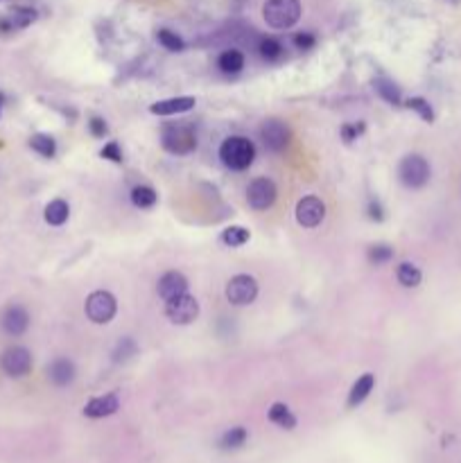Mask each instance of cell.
I'll return each mask as SVG.
<instances>
[{
	"instance_id": "6da1fadb",
	"label": "cell",
	"mask_w": 461,
	"mask_h": 463,
	"mask_svg": "<svg viewBox=\"0 0 461 463\" xmlns=\"http://www.w3.org/2000/svg\"><path fill=\"white\" fill-rule=\"evenodd\" d=\"M301 0H267L262 7V16L274 30H289L301 18Z\"/></svg>"
},
{
	"instance_id": "7a4b0ae2",
	"label": "cell",
	"mask_w": 461,
	"mask_h": 463,
	"mask_svg": "<svg viewBox=\"0 0 461 463\" xmlns=\"http://www.w3.org/2000/svg\"><path fill=\"white\" fill-rule=\"evenodd\" d=\"M220 159L229 170H247L251 168L253 159H256V147L244 136H231L226 138L220 147Z\"/></svg>"
},
{
	"instance_id": "3957f363",
	"label": "cell",
	"mask_w": 461,
	"mask_h": 463,
	"mask_svg": "<svg viewBox=\"0 0 461 463\" xmlns=\"http://www.w3.org/2000/svg\"><path fill=\"white\" fill-rule=\"evenodd\" d=\"M398 177H401L403 186L419 190L428 184L432 177L430 163L425 161L421 154H410V156H405L401 161V165H398Z\"/></svg>"
},
{
	"instance_id": "277c9868",
	"label": "cell",
	"mask_w": 461,
	"mask_h": 463,
	"mask_svg": "<svg viewBox=\"0 0 461 463\" xmlns=\"http://www.w3.org/2000/svg\"><path fill=\"white\" fill-rule=\"evenodd\" d=\"M84 312H86L88 319L93 323H97V325L108 323L118 312L115 296L111 292H104V289H97V292H93L86 298Z\"/></svg>"
},
{
	"instance_id": "5b68a950",
	"label": "cell",
	"mask_w": 461,
	"mask_h": 463,
	"mask_svg": "<svg viewBox=\"0 0 461 463\" xmlns=\"http://www.w3.org/2000/svg\"><path fill=\"white\" fill-rule=\"evenodd\" d=\"M161 143L170 154H190L197 147V136L193 133L190 127L175 124V127H165V129H163Z\"/></svg>"
},
{
	"instance_id": "8992f818",
	"label": "cell",
	"mask_w": 461,
	"mask_h": 463,
	"mask_svg": "<svg viewBox=\"0 0 461 463\" xmlns=\"http://www.w3.org/2000/svg\"><path fill=\"white\" fill-rule=\"evenodd\" d=\"M256 296H258V283L249 274L233 276L229 280V285H226V298L233 305H249L256 301Z\"/></svg>"
},
{
	"instance_id": "52a82bcc",
	"label": "cell",
	"mask_w": 461,
	"mask_h": 463,
	"mask_svg": "<svg viewBox=\"0 0 461 463\" xmlns=\"http://www.w3.org/2000/svg\"><path fill=\"white\" fill-rule=\"evenodd\" d=\"M165 314H168V319H170L172 323L188 325V323H193L197 316H199V303H197L195 296H190V294L186 292V294H181V296H177V298H172V301H168Z\"/></svg>"
},
{
	"instance_id": "ba28073f",
	"label": "cell",
	"mask_w": 461,
	"mask_h": 463,
	"mask_svg": "<svg viewBox=\"0 0 461 463\" xmlns=\"http://www.w3.org/2000/svg\"><path fill=\"white\" fill-rule=\"evenodd\" d=\"M0 366L9 377H23L32 371V352L23 346H12L3 352Z\"/></svg>"
},
{
	"instance_id": "9c48e42d",
	"label": "cell",
	"mask_w": 461,
	"mask_h": 463,
	"mask_svg": "<svg viewBox=\"0 0 461 463\" xmlns=\"http://www.w3.org/2000/svg\"><path fill=\"white\" fill-rule=\"evenodd\" d=\"M278 197V190H276V184L267 177H260L256 179L253 184L249 186L247 190V199H249V206L256 208V211H267V208L274 206Z\"/></svg>"
},
{
	"instance_id": "30bf717a",
	"label": "cell",
	"mask_w": 461,
	"mask_h": 463,
	"mask_svg": "<svg viewBox=\"0 0 461 463\" xmlns=\"http://www.w3.org/2000/svg\"><path fill=\"white\" fill-rule=\"evenodd\" d=\"M260 140L269 152H283L289 145V127L276 117L265 120L260 127Z\"/></svg>"
},
{
	"instance_id": "8fae6325",
	"label": "cell",
	"mask_w": 461,
	"mask_h": 463,
	"mask_svg": "<svg viewBox=\"0 0 461 463\" xmlns=\"http://www.w3.org/2000/svg\"><path fill=\"white\" fill-rule=\"evenodd\" d=\"M325 217V206L319 197H303L296 204V222L305 226V229H314L319 226Z\"/></svg>"
},
{
	"instance_id": "7c38bea8",
	"label": "cell",
	"mask_w": 461,
	"mask_h": 463,
	"mask_svg": "<svg viewBox=\"0 0 461 463\" xmlns=\"http://www.w3.org/2000/svg\"><path fill=\"white\" fill-rule=\"evenodd\" d=\"M0 325L7 334L12 337H21V334L30 328V314L23 305H9L3 312V319H0Z\"/></svg>"
},
{
	"instance_id": "4fadbf2b",
	"label": "cell",
	"mask_w": 461,
	"mask_h": 463,
	"mask_svg": "<svg viewBox=\"0 0 461 463\" xmlns=\"http://www.w3.org/2000/svg\"><path fill=\"white\" fill-rule=\"evenodd\" d=\"M186 292H188V280L184 274H179V271H168V274L159 280V296L165 303Z\"/></svg>"
},
{
	"instance_id": "5bb4252c",
	"label": "cell",
	"mask_w": 461,
	"mask_h": 463,
	"mask_svg": "<svg viewBox=\"0 0 461 463\" xmlns=\"http://www.w3.org/2000/svg\"><path fill=\"white\" fill-rule=\"evenodd\" d=\"M118 407H120V400H118L115 393H104L99 398H93L86 407H84V416L88 419H106V416H111L118 412Z\"/></svg>"
},
{
	"instance_id": "9a60e30c",
	"label": "cell",
	"mask_w": 461,
	"mask_h": 463,
	"mask_svg": "<svg viewBox=\"0 0 461 463\" xmlns=\"http://www.w3.org/2000/svg\"><path fill=\"white\" fill-rule=\"evenodd\" d=\"M195 97H170L161 99V102L152 104L149 111L154 115H175V113H186L190 108H195Z\"/></svg>"
},
{
	"instance_id": "2e32d148",
	"label": "cell",
	"mask_w": 461,
	"mask_h": 463,
	"mask_svg": "<svg viewBox=\"0 0 461 463\" xmlns=\"http://www.w3.org/2000/svg\"><path fill=\"white\" fill-rule=\"evenodd\" d=\"M48 377L52 384L57 387H68L75 380V364L68 357H57L48 366Z\"/></svg>"
},
{
	"instance_id": "e0dca14e",
	"label": "cell",
	"mask_w": 461,
	"mask_h": 463,
	"mask_svg": "<svg viewBox=\"0 0 461 463\" xmlns=\"http://www.w3.org/2000/svg\"><path fill=\"white\" fill-rule=\"evenodd\" d=\"M375 387V375L373 373H364L362 377H357V382L353 384L350 393H348V407H357L369 398V393L373 391Z\"/></svg>"
},
{
	"instance_id": "ac0fdd59",
	"label": "cell",
	"mask_w": 461,
	"mask_h": 463,
	"mask_svg": "<svg viewBox=\"0 0 461 463\" xmlns=\"http://www.w3.org/2000/svg\"><path fill=\"white\" fill-rule=\"evenodd\" d=\"M68 215H70V208L68 204L63 202V199H54V202H50L48 206H45V222H48L50 226H61L68 222Z\"/></svg>"
},
{
	"instance_id": "d6986e66",
	"label": "cell",
	"mask_w": 461,
	"mask_h": 463,
	"mask_svg": "<svg viewBox=\"0 0 461 463\" xmlns=\"http://www.w3.org/2000/svg\"><path fill=\"white\" fill-rule=\"evenodd\" d=\"M34 21H36L34 9L18 7V9H14V12L7 16V21H0V27H5V30H18V27H27Z\"/></svg>"
},
{
	"instance_id": "ffe728a7",
	"label": "cell",
	"mask_w": 461,
	"mask_h": 463,
	"mask_svg": "<svg viewBox=\"0 0 461 463\" xmlns=\"http://www.w3.org/2000/svg\"><path fill=\"white\" fill-rule=\"evenodd\" d=\"M269 421L274 423V425H278V428H283V430H294V428H296L294 414L289 412L287 405H283V403H274V405H271Z\"/></svg>"
},
{
	"instance_id": "44dd1931",
	"label": "cell",
	"mask_w": 461,
	"mask_h": 463,
	"mask_svg": "<svg viewBox=\"0 0 461 463\" xmlns=\"http://www.w3.org/2000/svg\"><path fill=\"white\" fill-rule=\"evenodd\" d=\"M217 66H220V70L226 72V75H235V72H240L244 68V54L240 50H224L220 54Z\"/></svg>"
},
{
	"instance_id": "7402d4cb",
	"label": "cell",
	"mask_w": 461,
	"mask_h": 463,
	"mask_svg": "<svg viewBox=\"0 0 461 463\" xmlns=\"http://www.w3.org/2000/svg\"><path fill=\"white\" fill-rule=\"evenodd\" d=\"M396 276H398V283H401L403 287H419L421 278H423L421 269L416 265H412V262H403V265H398Z\"/></svg>"
},
{
	"instance_id": "603a6c76",
	"label": "cell",
	"mask_w": 461,
	"mask_h": 463,
	"mask_svg": "<svg viewBox=\"0 0 461 463\" xmlns=\"http://www.w3.org/2000/svg\"><path fill=\"white\" fill-rule=\"evenodd\" d=\"M30 147L36 154H41V156L52 159L54 152H57V143H54V138H52V136H48V133H36V136H32V138H30Z\"/></svg>"
},
{
	"instance_id": "cb8c5ba5",
	"label": "cell",
	"mask_w": 461,
	"mask_h": 463,
	"mask_svg": "<svg viewBox=\"0 0 461 463\" xmlns=\"http://www.w3.org/2000/svg\"><path fill=\"white\" fill-rule=\"evenodd\" d=\"M247 439H249L247 430H244V428H233V430H229L220 439V448L222 450H238V448L244 446V443H247Z\"/></svg>"
},
{
	"instance_id": "d4e9b609",
	"label": "cell",
	"mask_w": 461,
	"mask_h": 463,
	"mask_svg": "<svg viewBox=\"0 0 461 463\" xmlns=\"http://www.w3.org/2000/svg\"><path fill=\"white\" fill-rule=\"evenodd\" d=\"M131 204L136 208H152L156 204V193L149 186H136L131 190Z\"/></svg>"
},
{
	"instance_id": "484cf974",
	"label": "cell",
	"mask_w": 461,
	"mask_h": 463,
	"mask_svg": "<svg viewBox=\"0 0 461 463\" xmlns=\"http://www.w3.org/2000/svg\"><path fill=\"white\" fill-rule=\"evenodd\" d=\"M136 352H138L136 341L131 337H122L120 341H118L115 350H113V362H118V364H122V362H129L131 357H136Z\"/></svg>"
},
{
	"instance_id": "4316f807",
	"label": "cell",
	"mask_w": 461,
	"mask_h": 463,
	"mask_svg": "<svg viewBox=\"0 0 461 463\" xmlns=\"http://www.w3.org/2000/svg\"><path fill=\"white\" fill-rule=\"evenodd\" d=\"M249 231L244 229V226H229L224 233H222V240L224 244H229V247H242V244L249 242Z\"/></svg>"
},
{
	"instance_id": "83f0119b",
	"label": "cell",
	"mask_w": 461,
	"mask_h": 463,
	"mask_svg": "<svg viewBox=\"0 0 461 463\" xmlns=\"http://www.w3.org/2000/svg\"><path fill=\"white\" fill-rule=\"evenodd\" d=\"M375 90L389 104H401V88L389 79H375Z\"/></svg>"
},
{
	"instance_id": "f1b7e54d",
	"label": "cell",
	"mask_w": 461,
	"mask_h": 463,
	"mask_svg": "<svg viewBox=\"0 0 461 463\" xmlns=\"http://www.w3.org/2000/svg\"><path fill=\"white\" fill-rule=\"evenodd\" d=\"M258 52L265 61H276L280 57V52H283V45H280L276 39H262L258 45Z\"/></svg>"
},
{
	"instance_id": "f546056e",
	"label": "cell",
	"mask_w": 461,
	"mask_h": 463,
	"mask_svg": "<svg viewBox=\"0 0 461 463\" xmlns=\"http://www.w3.org/2000/svg\"><path fill=\"white\" fill-rule=\"evenodd\" d=\"M156 39H159V43H161L165 50H172V52H181V50H184V41H181V36H177L175 32H170V30H159Z\"/></svg>"
},
{
	"instance_id": "4dcf8cb0",
	"label": "cell",
	"mask_w": 461,
	"mask_h": 463,
	"mask_svg": "<svg viewBox=\"0 0 461 463\" xmlns=\"http://www.w3.org/2000/svg\"><path fill=\"white\" fill-rule=\"evenodd\" d=\"M407 106L412 108V111H416L425 122H432L434 120V111H432V106L428 104V99H423V97H412V99H407Z\"/></svg>"
},
{
	"instance_id": "1f68e13d",
	"label": "cell",
	"mask_w": 461,
	"mask_h": 463,
	"mask_svg": "<svg viewBox=\"0 0 461 463\" xmlns=\"http://www.w3.org/2000/svg\"><path fill=\"white\" fill-rule=\"evenodd\" d=\"M394 258V249L387 247V244H375V247L369 249V260L375 262V265H382V262H389Z\"/></svg>"
},
{
	"instance_id": "d6a6232c",
	"label": "cell",
	"mask_w": 461,
	"mask_h": 463,
	"mask_svg": "<svg viewBox=\"0 0 461 463\" xmlns=\"http://www.w3.org/2000/svg\"><path fill=\"white\" fill-rule=\"evenodd\" d=\"M99 154H102V159H108V161H113V163H122V152H120V145H118V143L104 145V149L99 152Z\"/></svg>"
},
{
	"instance_id": "836d02e7",
	"label": "cell",
	"mask_w": 461,
	"mask_h": 463,
	"mask_svg": "<svg viewBox=\"0 0 461 463\" xmlns=\"http://www.w3.org/2000/svg\"><path fill=\"white\" fill-rule=\"evenodd\" d=\"M314 43H316V39L310 32H301L294 36V45L298 50H310V48H314Z\"/></svg>"
},
{
	"instance_id": "e575fe53",
	"label": "cell",
	"mask_w": 461,
	"mask_h": 463,
	"mask_svg": "<svg viewBox=\"0 0 461 463\" xmlns=\"http://www.w3.org/2000/svg\"><path fill=\"white\" fill-rule=\"evenodd\" d=\"M88 127H90V133L93 136H97V138H102V136H106V122L102 120V117H93V120L88 122Z\"/></svg>"
},
{
	"instance_id": "d590c367",
	"label": "cell",
	"mask_w": 461,
	"mask_h": 463,
	"mask_svg": "<svg viewBox=\"0 0 461 463\" xmlns=\"http://www.w3.org/2000/svg\"><path fill=\"white\" fill-rule=\"evenodd\" d=\"M364 131V124H346L341 129V133H343V138H346V143H350V140H355V136L357 133H362Z\"/></svg>"
},
{
	"instance_id": "8d00e7d4",
	"label": "cell",
	"mask_w": 461,
	"mask_h": 463,
	"mask_svg": "<svg viewBox=\"0 0 461 463\" xmlns=\"http://www.w3.org/2000/svg\"><path fill=\"white\" fill-rule=\"evenodd\" d=\"M369 211H371V213H369L371 220H378V222L382 220V211H380V206H378V204H371Z\"/></svg>"
},
{
	"instance_id": "74e56055",
	"label": "cell",
	"mask_w": 461,
	"mask_h": 463,
	"mask_svg": "<svg viewBox=\"0 0 461 463\" xmlns=\"http://www.w3.org/2000/svg\"><path fill=\"white\" fill-rule=\"evenodd\" d=\"M0 106H3V95H0Z\"/></svg>"
}]
</instances>
